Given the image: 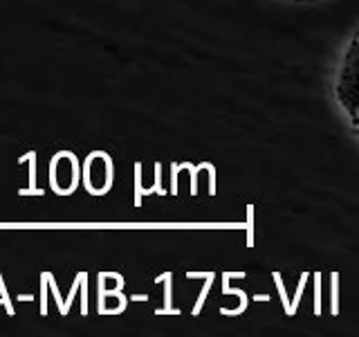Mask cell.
I'll return each mask as SVG.
<instances>
[{"label": "cell", "mask_w": 359, "mask_h": 337, "mask_svg": "<svg viewBox=\"0 0 359 337\" xmlns=\"http://www.w3.org/2000/svg\"><path fill=\"white\" fill-rule=\"evenodd\" d=\"M334 95L341 110L351 119V128H357V34L351 39L346 56L341 61L339 74H337Z\"/></svg>", "instance_id": "obj_1"}]
</instances>
